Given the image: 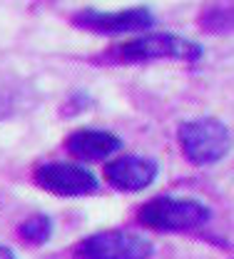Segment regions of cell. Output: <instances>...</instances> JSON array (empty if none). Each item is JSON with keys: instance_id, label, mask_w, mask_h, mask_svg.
<instances>
[{"instance_id": "6da1fadb", "label": "cell", "mask_w": 234, "mask_h": 259, "mask_svg": "<svg viewBox=\"0 0 234 259\" xmlns=\"http://www.w3.org/2000/svg\"><path fill=\"white\" fill-rule=\"evenodd\" d=\"M202 45L174 32H145L115 48V58L122 63H152V60H200Z\"/></svg>"}, {"instance_id": "7a4b0ae2", "label": "cell", "mask_w": 234, "mask_h": 259, "mask_svg": "<svg viewBox=\"0 0 234 259\" xmlns=\"http://www.w3.org/2000/svg\"><path fill=\"white\" fill-rule=\"evenodd\" d=\"M137 220L139 225L157 232H187V229H197L209 220V207L197 199L155 197L139 207Z\"/></svg>"}, {"instance_id": "3957f363", "label": "cell", "mask_w": 234, "mask_h": 259, "mask_svg": "<svg viewBox=\"0 0 234 259\" xmlns=\"http://www.w3.org/2000/svg\"><path fill=\"white\" fill-rule=\"evenodd\" d=\"M177 140H179L184 157L192 164H212V162L222 160L232 145V135H229L227 125L214 117H200V120L182 122Z\"/></svg>"}, {"instance_id": "277c9868", "label": "cell", "mask_w": 234, "mask_h": 259, "mask_svg": "<svg viewBox=\"0 0 234 259\" xmlns=\"http://www.w3.org/2000/svg\"><path fill=\"white\" fill-rule=\"evenodd\" d=\"M80 259H147L152 257V242L127 229H105L75 247Z\"/></svg>"}, {"instance_id": "5b68a950", "label": "cell", "mask_w": 234, "mask_h": 259, "mask_svg": "<svg viewBox=\"0 0 234 259\" xmlns=\"http://www.w3.org/2000/svg\"><path fill=\"white\" fill-rule=\"evenodd\" d=\"M72 25L98 35H122V32H145L155 25V15L150 8L137 5L125 10H80L72 15Z\"/></svg>"}, {"instance_id": "8992f818", "label": "cell", "mask_w": 234, "mask_h": 259, "mask_svg": "<svg viewBox=\"0 0 234 259\" xmlns=\"http://www.w3.org/2000/svg\"><path fill=\"white\" fill-rule=\"evenodd\" d=\"M35 182L42 190L60 194V197H82V194H92L98 190L95 175L87 167L72 164V162H48V164H40L35 169Z\"/></svg>"}, {"instance_id": "52a82bcc", "label": "cell", "mask_w": 234, "mask_h": 259, "mask_svg": "<svg viewBox=\"0 0 234 259\" xmlns=\"http://www.w3.org/2000/svg\"><path fill=\"white\" fill-rule=\"evenodd\" d=\"M157 177V162L142 155H122L107 162L105 180L120 192H139L147 190Z\"/></svg>"}, {"instance_id": "ba28073f", "label": "cell", "mask_w": 234, "mask_h": 259, "mask_svg": "<svg viewBox=\"0 0 234 259\" xmlns=\"http://www.w3.org/2000/svg\"><path fill=\"white\" fill-rule=\"evenodd\" d=\"M67 150L80 157V160L87 162H100L107 160L110 155H115L120 147H122V140L107 130H75L70 137L65 140Z\"/></svg>"}, {"instance_id": "9c48e42d", "label": "cell", "mask_w": 234, "mask_h": 259, "mask_svg": "<svg viewBox=\"0 0 234 259\" xmlns=\"http://www.w3.org/2000/svg\"><path fill=\"white\" fill-rule=\"evenodd\" d=\"M200 23L207 32L234 30V0H212L202 8Z\"/></svg>"}, {"instance_id": "30bf717a", "label": "cell", "mask_w": 234, "mask_h": 259, "mask_svg": "<svg viewBox=\"0 0 234 259\" xmlns=\"http://www.w3.org/2000/svg\"><path fill=\"white\" fill-rule=\"evenodd\" d=\"M18 234H20V239H25L30 244H45L53 234V222L48 214H33L18 227Z\"/></svg>"}, {"instance_id": "8fae6325", "label": "cell", "mask_w": 234, "mask_h": 259, "mask_svg": "<svg viewBox=\"0 0 234 259\" xmlns=\"http://www.w3.org/2000/svg\"><path fill=\"white\" fill-rule=\"evenodd\" d=\"M0 259H15V254H13V249H8L5 244H0Z\"/></svg>"}]
</instances>
